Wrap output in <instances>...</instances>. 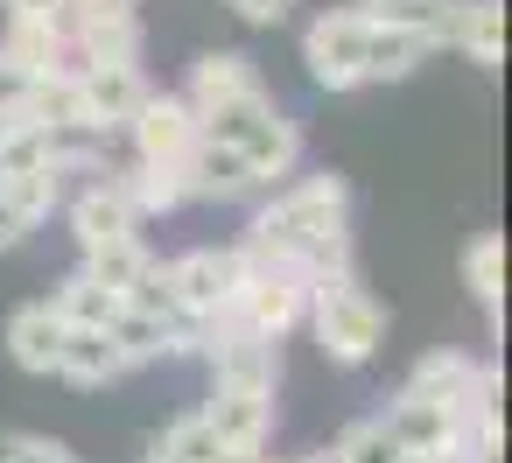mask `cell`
Here are the masks:
<instances>
[{
    "label": "cell",
    "instance_id": "obj_22",
    "mask_svg": "<svg viewBox=\"0 0 512 463\" xmlns=\"http://www.w3.org/2000/svg\"><path fill=\"white\" fill-rule=\"evenodd\" d=\"M57 379H71V386L99 393V386L127 379V365H120V351H113V337H106V330H64V351H57Z\"/></svg>",
    "mask_w": 512,
    "mask_h": 463
},
{
    "label": "cell",
    "instance_id": "obj_33",
    "mask_svg": "<svg viewBox=\"0 0 512 463\" xmlns=\"http://www.w3.org/2000/svg\"><path fill=\"white\" fill-rule=\"evenodd\" d=\"M22 239H29V225H22V218H15L8 204H0V253H15Z\"/></svg>",
    "mask_w": 512,
    "mask_h": 463
},
{
    "label": "cell",
    "instance_id": "obj_1",
    "mask_svg": "<svg viewBox=\"0 0 512 463\" xmlns=\"http://www.w3.org/2000/svg\"><path fill=\"white\" fill-rule=\"evenodd\" d=\"M239 246L267 253V260H288L309 281L316 274H337V267H358L351 260V183L337 169L274 183V197L246 218V239Z\"/></svg>",
    "mask_w": 512,
    "mask_h": 463
},
{
    "label": "cell",
    "instance_id": "obj_6",
    "mask_svg": "<svg viewBox=\"0 0 512 463\" xmlns=\"http://www.w3.org/2000/svg\"><path fill=\"white\" fill-rule=\"evenodd\" d=\"M141 99H148L141 57H120V64H71V106H78V127H85V134L113 141V134L134 120Z\"/></svg>",
    "mask_w": 512,
    "mask_h": 463
},
{
    "label": "cell",
    "instance_id": "obj_24",
    "mask_svg": "<svg viewBox=\"0 0 512 463\" xmlns=\"http://www.w3.org/2000/svg\"><path fill=\"white\" fill-rule=\"evenodd\" d=\"M379 421H386V435L400 442V456H407V449H442V442H449V407H435V400H421V393H407V386L379 407Z\"/></svg>",
    "mask_w": 512,
    "mask_h": 463
},
{
    "label": "cell",
    "instance_id": "obj_4",
    "mask_svg": "<svg viewBox=\"0 0 512 463\" xmlns=\"http://www.w3.org/2000/svg\"><path fill=\"white\" fill-rule=\"evenodd\" d=\"M239 260H246V281H239L232 316H239L246 330L274 337V344L295 337L302 316H309V274L288 267V260H267V253H253V246H239Z\"/></svg>",
    "mask_w": 512,
    "mask_h": 463
},
{
    "label": "cell",
    "instance_id": "obj_20",
    "mask_svg": "<svg viewBox=\"0 0 512 463\" xmlns=\"http://www.w3.org/2000/svg\"><path fill=\"white\" fill-rule=\"evenodd\" d=\"M43 302H50V316H57L64 330H113V323H120V309H127V302H120L113 288H99L85 267H71Z\"/></svg>",
    "mask_w": 512,
    "mask_h": 463
},
{
    "label": "cell",
    "instance_id": "obj_23",
    "mask_svg": "<svg viewBox=\"0 0 512 463\" xmlns=\"http://www.w3.org/2000/svg\"><path fill=\"white\" fill-rule=\"evenodd\" d=\"M64 190H71V176H64L57 162H36V169H8V176H0V204H8L29 232L64 204Z\"/></svg>",
    "mask_w": 512,
    "mask_h": 463
},
{
    "label": "cell",
    "instance_id": "obj_7",
    "mask_svg": "<svg viewBox=\"0 0 512 463\" xmlns=\"http://www.w3.org/2000/svg\"><path fill=\"white\" fill-rule=\"evenodd\" d=\"M197 351H204V365H211V386H260V393H281V344L260 337V330H246L232 309L197 330Z\"/></svg>",
    "mask_w": 512,
    "mask_h": 463
},
{
    "label": "cell",
    "instance_id": "obj_32",
    "mask_svg": "<svg viewBox=\"0 0 512 463\" xmlns=\"http://www.w3.org/2000/svg\"><path fill=\"white\" fill-rule=\"evenodd\" d=\"M8 22H64V0H0Z\"/></svg>",
    "mask_w": 512,
    "mask_h": 463
},
{
    "label": "cell",
    "instance_id": "obj_10",
    "mask_svg": "<svg viewBox=\"0 0 512 463\" xmlns=\"http://www.w3.org/2000/svg\"><path fill=\"white\" fill-rule=\"evenodd\" d=\"M197 414L218 435V449H232V456H260L274 442V421H281L274 393H260V386H211V400Z\"/></svg>",
    "mask_w": 512,
    "mask_h": 463
},
{
    "label": "cell",
    "instance_id": "obj_29",
    "mask_svg": "<svg viewBox=\"0 0 512 463\" xmlns=\"http://www.w3.org/2000/svg\"><path fill=\"white\" fill-rule=\"evenodd\" d=\"M330 456H337V463H400V442L386 435L379 414H365V421H351V428L330 442Z\"/></svg>",
    "mask_w": 512,
    "mask_h": 463
},
{
    "label": "cell",
    "instance_id": "obj_12",
    "mask_svg": "<svg viewBox=\"0 0 512 463\" xmlns=\"http://www.w3.org/2000/svg\"><path fill=\"white\" fill-rule=\"evenodd\" d=\"M407 393H421V400H435V407H463V400H477V393H498V365L491 358H477V351H456V344H435L428 358H414V372H407Z\"/></svg>",
    "mask_w": 512,
    "mask_h": 463
},
{
    "label": "cell",
    "instance_id": "obj_16",
    "mask_svg": "<svg viewBox=\"0 0 512 463\" xmlns=\"http://www.w3.org/2000/svg\"><path fill=\"white\" fill-rule=\"evenodd\" d=\"M176 176H183L190 204H246V197H260V183L246 176V162L232 148H218V141H197Z\"/></svg>",
    "mask_w": 512,
    "mask_h": 463
},
{
    "label": "cell",
    "instance_id": "obj_21",
    "mask_svg": "<svg viewBox=\"0 0 512 463\" xmlns=\"http://www.w3.org/2000/svg\"><path fill=\"white\" fill-rule=\"evenodd\" d=\"M456 267H463V288H470V302L484 309V323L498 337V323H505V239L498 232H477Z\"/></svg>",
    "mask_w": 512,
    "mask_h": 463
},
{
    "label": "cell",
    "instance_id": "obj_9",
    "mask_svg": "<svg viewBox=\"0 0 512 463\" xmlns=\"http://www.w3.org/2000/svg\"><path fill=\"white\" fill-rule=\"evenodd\" d=\"M71 64H120L141 57V0H64Z\"/></svg>",
    "mask_w": 512,
    "mask_h": 463
},
{
    "label": "cell",
    "instance_id": "obj_14",
    "mask_svg": "<svg viewBox=\"0 0 512 463\" xmlns=\"http://www.w3.org/2000/svg\"><path fill=\"white\" fill-rule=\"evenodd\" d=\"M64 225H71V239H78V253H92V246H113V239H134L141 232V218L127 211V197L106 183V176H92V183H78V190H64Z\"/></svg>",
    "mask_w": 512,
    "mask_h": 463
},
{
    "label": "cell",
    "instance_id": "obj_34",
    "mask_svg": "<svg viewBox=\"0 0 512 463\" xmlns=\"http://www.w3.org/2000/svg\"><path fill=\"white\" fill-rule=\"evenodd\" d=\"M400 463H449V449H407Z\"/></svg>",
    "mask_w": 512,
    "mask_h": 463
},
{
    "label": "cell",
    "instance_id": "obj_28",
    "mask_svg": "<svg viewBox=\"0 0 512 463\" xmlns=\"http://www.w3.org/2000/svg\"><path fill=\"white\" fill-rule=\"evenodd\" d=\"M155 449H169L176 463H225V456H232V449H218V435L204 428V414H197V407H190V414H176V421L155 435Z\"/></svg>",
    "mask_w": 512,
    "mask_h": 463
},
{
    "label": "cell",
    "instance_id": "obj_2",
    "mask_svg": "<svg viewBox=\"0 0 512 463\" xmlns=\"http://www.w3.org/2000/svg\"><path fill=\"white\" fill-rule=\"evenodd\" d=\"M302 330L316 337V351H323L330 365L358 372V365H372L379 344H386V302L365 288L358 267H337V274H316V281H309V316H302Z\"/></svg>",
    "mask_w": 512,
    "mask_h": 463
},
{
    "label": "cell",
    "instance_id": "obj_17",
    "mask_svg": "<svg viewBox=\"0 0 512 463\" xmlns=\"http://www.w3.org/2000/svg\"><path fill=\"white\" fill-rule=\"evenodd\" d=\"M442 50H456L477 71H498L505 64V8L498 0H456L449 29H442Z\"/></svg>",
    "mask_w": 512,
    "mask_h": 463
},
{
    "label": "cell",
    "instance_id": "obj_19",
    "mask_svg": "<svg viewBox=\"0 0 512 463\" xmlns=\"http://www.w3.org/2000/svg\"><path fill=\"white\" fill-rule=\"evenodd\" d=\"M0 344H8V358L36 379H57V351H64V323L50 316V302H22L8 316V330H0Z\"/></svg>",
    "mask_w": 512,
    "mask_h": 463
},
{
    "label": "cell",
    "instance_id": "obj_25",
    "mask_svg": "<svg viewBox=\"0 0 512 463\" xmlns=\"http://www.w3.org/2000/svg\"><path fill=\"white\" fill-rule=\"evenodd\" d=\"M351 8H358L372 29H400V36H421L428 50H442V29H449V8H456V0H351Z\"/></svg>",
    "mask_w": 512,
    "mask_h": 463
},
{
    "label": "cell",
    "instance_id": "obj_18",
    "mask_svg": "<svg viewBox=\"0 0 512 463\" xmlns=\"http://www.w3.org/2000/svg\"><path fill=\"white\" fill-rule=\"evenodd\" d=\"M0 64H15L22 78H64L71 71V36L64 22H8L0 29Z\"/></svg>",
    "mask_w": 512,
    "mask_h": 463
},
{
    "label": "cell",
    "instance_id": "obj_27",
    "mask_svg": "<svg viewBox=\"0 0 512 463\" xmlns=\"http://www.w3.org/2000/svg\"><path fill=\"white\" fill-rule=\"evenodd\" d=\"M435 50L421 43V36H400V29H372V43H365V85H400V78H414L421 64H428Z\"/></svg>",
    "mask_w": 512,
    "mask_h": 463
},
{
    "label": "cell",
    "instance_id": "obj_5",
    "mask_svg": "<svg viewBox=\"0 0 512 463\" xmlns=\"http://www.w3.org/2000/svg\"><path fill=\"white\" fill-rule=\"evenodd\" d=\"M365 43H372V22L351 8H323L309 29H302V71H309V85L316 92H358L365 85Z\"/></svg>",
    "mask_w": 512,
    "mask_h": 463
},
{
    "label": "cell",
    "instance_id": "obj_31",
    "mask_svg": "<svg viewBox=\"0 0 512 463\" xmlns=\"http://www.w3.org/2000/svg\"><path fill=\"white\" fill-rule=\"evenodd\" d=\"M232 15H239L246 29H281V22L295 15V0H232Z\"/></svg>",
    "mask_w": 512,
    "mask_h": 463
},
{
    "label": "cell",
    "instance_id": "obj_3",
    "mask_svg": "<svg viewBox=\"0 0 512 463\" xmlns=\"http://www.w3.org/2000/svg\"><path fill=\"white\" fill-rule=\"evenodd\" d=\"M239 281H246V260H239V246H190V253H176V260H162V288H169V302H176V316L183 323H218L232 302H239Z\"/></svg>",
    "mask_w": 512,
    "mask_h": 463
},
{
    "label": "cell",
    "instance_id": "obj_35",
    "mask_svg": "<svg viewBox=\"0 0 512 463\" xmlns=\"http://www.w3.org/2000/svg\"><path fill=\"white\" fill-rule=\"evenodd\" d=\"M141 463H176V456H169V449H148V456H141Z\"/></svg>",
    "mask_w": 512,
    "mask_h": 463
},
{
    "label": "cell",
    "instance_id": "obj_26",
    "mask_svg": "<svg viewBox=\"0 0 512 463\" xmlns=\"http://www.w3.org/2000/svg\"><path fill=\"white\" fill-rule=\"evenodd\" d=\"M78 267H85L99 288H113V295L127 302V288H134V281L155 267V246L134 232V239H113V246H92V253H78Z\"/></svg>",
    "mask_w": 512,
    "mask_h": 463
},
{
    "label": "cell",
    "instance_id": "obj_15",
    "mask_svg": "<svg viewBox=\"0 0 512 463\" xmlns=\"http://www.w3.org/2000/svg\"><path fill=\"white\" fill-rule=\"evenodd\" d=\"M99 176L127 197V211H134L141 225H148V218H176V211L190 204L183 176H176V169H162V162H134V155H127V162H106Z\"/></svg>",
    "mask_w": 512,
    "mask_h": 463
},
{
    "label": "cell",
    "instance_id": "obj_13",
    "mask_svg": "<svg viewBox=\"0 0 512 463\" xmlns=\"http://www.w3.org/2000/svg\"><path fill=\"white\" fill-rule=\"evenodd\" d=\"M260 92H267V78H260V64H253L246 50H204V57L190 64V85H183V99H190L197 120H211V113H225V106H246V99H260Z\"/></svg>",
    "mask_w": 512,
    "mask_h": 463
},
{
    "label": "cell",
    "instance_id": "obj_11",
    "mask_svg": "<svg viewBox=\"0 0 512 463\" xmlns=\"http://www.w3.org/2000/svg\"><path fill=\"white\" fill-rule=\"evenodd\" d=\"M239 162H246V176L260 183V190H274V183H288L295 169H302V120L295 113H281V106H267L253 127H239V141H225Z\"/></svg>",
    "mask_w": 512,
    "mask_h": 463
},
{
    "label": "cell",
    "instance_id": "obj_8",
    "mask_svg": "<svg viewBox=\"0 0 512 463\" xmlns=\"http://www.w3.org/2000/svg\"><path fill=\"white\" fill-rule=\"evenodd\" d=\"M120 134H127V155H134V162L183 169V162H190V148L204 141V120L190 113V99H183V92H155V85H148V99L134 106V120H127Z\"/></svg>",
    "mask_w": 512,
    "mask_h": 463
},
{
    "label": "cell",
    "instance_id": "obj_30",
    "mask_svg": "<svg viewBox=\"0 0 512 463\" xmlns=\"http://www.w3.org/2000/svg\"><path fill=\"white\" fill-rule=\"evenodd\" d=\"M0 463H78V456L50 435H0Z\"/></svg>",
    "mask_w": 512,
    "mask_h": 463
}]
</instances>
